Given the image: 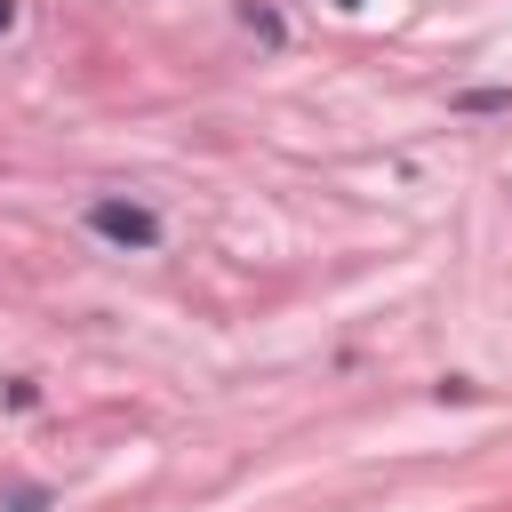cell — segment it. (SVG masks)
I'll list each match as a JSON object with an SVG mask.
<instances>
[{"label": "cell", "mask_w": 512, "mask_h": 512, "mask_svg": "<svg viewBox=\"0 0 512 512\" xmlns=\"http://www.w3.org/2000/svg\"><path fill=\"white\" fill-rule=\"evenodd\" d=\"M88 224H96L104 240H120V248H152V240H160L152 208H136V200H96V208H88Z\"/></svg>", "instance_id": "obj_1"}, {"label": "cell", "mask_w": 512, "mask_h": 512, "mask_svg": "<svg viewBox=\"0 0 512 512\" xmlns=\"http://www.w3.org/2000/svg\"><path fill=\"white\" fill-rule=\"evenodd\" d=\"M8 16H16V0H0V32H8Z\"/></svg>", "instance_id": "obj_2"}]
</instances>
